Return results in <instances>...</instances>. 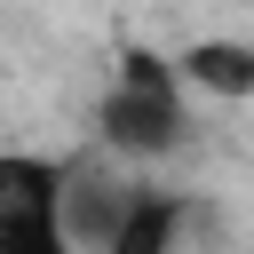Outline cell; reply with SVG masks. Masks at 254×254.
Instances as JSON below:
<instances>
[{
  "instance_id": "6da1fadb",
  "label": "cell",
  "mask_w": 254,
  "mask_h": 254,
  "mask_svg": "<svg viewBox=\"0 0 254 254\" xmlns=\"http://www.w3.org/2000/svg\"><path fill=\"white\" fill-rule=\"evenodd\" d=\"M95 135L111 159H167L183 143V71L159 48H127L103 103H95Z\"/></svg>"
},
{
  "instance_id": "7a4b0ae2",
  "label": "cell",
  "mask_w": 254,
  "mask_h": 254,
  "mask_svg": "<svg viewBox=\"0 0 254 254\" xmlns=\"http://www.w3.org/2000/svg\"><path fill=\"white\" fill-rule=\"evenodd\" d=\"M0 254H71L64 167L40 151H0Z\"/></svg>"
},
{
  "instance_id": "3957f363",
  "label": "cell",
  "mask_w": 254,
  "mask_h": 254,
  "mask_svg": "<svg viewBox=\"0 0 254 254\" xmlns=\"http://www.w3.org/2000/svg\"><path fill=\"white\" fill-rule=\"evenodd\" d=\"M143 190L127 183V175H103V167H64V230H71V246H87V254H103L111 246V230L127 222V206H135Z\"/></svg>"
},
{
  "instance_id": "277c9868",
  "label": "cell",
  "mask_w": 254,
  "mask_h": 254,
  "mask_svg": "<svg viewBox=\"0 0 254 254\" xmlns=\"http://www.w3.org/2000/svg\"><path fill=\"white\" fill-rule=\"evenodd\" d=\"M175 71H183V87H198L214 103H246L254 95V40H190L175 56Z\"/></svg>"
},
{
  "instance_id": "5b68a950",
  "label": "cell",
  "mask_w": 254,
  "mask_h": 254,
  "mask_svg": "<svg viewBox=\"0 0 254 254\" xmlns=\"http://www.w3.org/2000/svg\"><path fill=\"white\" fill-rule=\"evenodd\" d=\"M183 222H190V206H183L175 190H143V198L127 206V222L111 230V246H103V254H175Z\"/></svg>"
}]
</instances>
